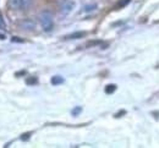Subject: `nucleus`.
<instances>
[{
	"label": "nucleus",
	"instance_id": "f257e3e1",
	"mask_svg": "<svg viewBox=\"0 0 159 148\" xmlns=\"http://www.w3.org/2000/svg\"><path fill=\"white\" fill-rule=\"evenodd\" d=\"M39 20H40V25H42L43 31H45V32H50V31L53 29V27H54V22H53V16H52L50 12L44 11L43 14H40Z\"/></svg>",
	"mask_w": 159,
	"mask_h": 148
},
{
	"label": "nucleus",
	"instance_id": "f03ea898",
	"mask_svg": "<svg viewBox=\"0 0 159 148\" xmlns=\"http://www.w3.org/2000/svg\"><path fill=\"white\" fill-rule=\"evenodd\" d=\"M75 7V2L74 1H65V4L60 7V14L62 16H67Z\"/></svg>",
	"mask_w": 159,
	"mask_h": 148
},
{
	"label": "nucleus",
	"instance_id": "7ed1b4c3",
	"mask_svg": "<svg viewBox=\"0 0 159 148\" xmlns=\"http://www.w3.org/2000/svg\"><path fill=\"white\" fill-rule=\"evenodd\" d=\"M19 26H20L22 29H27V31H31V29H33L34 27H36V23L34 21H32V20H23V21H21L19 23Z\"/></svg>",
	"mask_w": 159,
	"mask_h": 148
},
{
	"label": "nucleus",
	"instance_id": "20e7f679",
	"mask_svg": "<svg viewBox=\"0 0 159 148\" xmlns=\"http://www.w3.org/2000/svg\"><path fill=\"white\" fill-rule=\"evenodd\" d=\"M84 36H86V32H75V33L65 36L64 39H79V38H83Z\"/></svg>",
	"mask_w": 159,
	"mask_h": 148
},
{
	"label": "nucleus",
	"instance_id": "39448f33",
	"mask_svg": "<svg viewBox=\"0 0 159 148\" xmlns=\"http://www.w3.org/2000/svg\"><path fill=\"white\" fill-rule=\"evenodd\" d=\"M33 0H20V9L22 10H28L32 5Z\"/></svg>",
	"mask_w": 159,
	"mask_h": 148
},
{
	"label": "nucleus",
	"instance_id": "423d86ee",
	"mask_svg": "<svg viewBox=\"0 0 159 148\" xmlns=\"http://www.w3.org/2000/svg\"><path fill=\"white\" fill-rule=\"evenodd\" d=\"M62 82H64V78H62L61 76H54V77L52 78V85H54V86L61 85Z\"/></svg>",
	"mask_w": 159,
	"mask_h": 148
},
{
	"label": "nucleus",
	"instance_id": "0eeeda50",
	"mask_svg": "<svg viewBox=\"0 0 159 148\" xmlns=\"http://www.w3.org/2000/svg\"><path fill=\"white\" fill-rule=\"evenodd\" d=\"M115 89H116V86L115 85H108L105 87V93L107 94H111V93L115 92Z\"/></svg>",
	"mask_w": 159,
	"mask_h": 148
},
{
	"label": "nucleus",
	"instance_id": "6e6552de",
	"mask_svg": "<svg viewBox=\"0 0 159 148\" xmlns=\"http://www.w3.org/2000/svg\"><path fill=\"white\" fill-rule=\"evenodd\" d=\"M9 5H10V7L15 9V7L20 6V0H9Z\"/></svg>",
	"mask_w": 159,
	"mask_h": 148
},
{
	"label": "nucleus",
	"instance_id": "1a4fd4ad",
	"mask_svg": "<svg viewBox=\"0 0 159 148\" xmlns=\"http://www.w3.org/2000/svg\"><path fill=\"white\" fill-rule=\"evenodd\" d=\"M37 82H38V80H37L36 77H30V78H27V81H26L27 85H36Z\"/></svg>",
	"mask_w": 159,
	"mask_h": 148
},
{
	"label": "nucleus",
	"instance_id": "9d476101",
	"mask_svg": "<svg viewBox=\"0 0 159 148\" xmlns=\"http://www.w3.org/2000/svg\"><path fill=\"white\" fill-rule=\"evenodd\" d=\"M130 1H131V0H120L119 2H118V5H116V7H124V6H126Z\"/></svg>",
	"mask_w": 159,
	"mask_h": 148
},
{
	"label": "nucleus",
	"instance_id": "9b49d317",
	"mask_svg": "<svg viewBox=\"0 0 159 148\" xmlns=\"http://www.w3.org/2000/svg\"><path fill=\"white\" fill-rule=\"evenodd\" d=\"M81 111H82V106H76V108H75V109L71 111V114H72L74 116H77Z\"/></svg>",
	"mask_w": 159,
	"mask_h": 148
},
{
	"label": "nucleus",
	"instance_id": "f8f14e48",
	"mask_svg": "<svg viewBox=\"0 0 159 148\" xmlns=\"http://www.w3.org/2000/svg\"><path fill=\"white\" fill-rule=\"evenodd\" d=\"M5 28H6V22L4 20L2 15L0 14V29H5Z\"/></svg>",
	"mask_w": 159,
	"mask_h": 148
},
{
	"label": "nucleus",
	"instance_id": "ddd939ff",
	"mask_svg": "<svg viewBox=\"0 0 159 148\" xmlns=\"http://www.w3.org/2000/svg\"><path fill=\"white\" fill-rule=\"evenodd\" d=\"M100 41H91V42H88L87 44H86V47L87 48H89V47H94V45H98V44H100Z\"/></svg>",
	"mask_w": 159,
	"mask_h": 148
},
{
	"label": "nucleus",
	"instance_id": "4468645a",
	"mask_svg": "<svg viewBox=\"0 0 159 148\" xmlns=\"http://www.w3.org/2000/svg\"><path fill=\"white\" fill-rule=\"evenodd\" d=\"M94 9H96V5H88V6L84 7V11H86V12H89V11H92V10H94Z\"/></svg>",
	"mask_w": 159,
	"mask_h": 148
},
{
	"label": "nucleus",
	"instance_id": "2eb2a0df",
	"mask_svg": "<svg viewBox=\"0 0 159 148\" xmlns=\"http://www.w3.org/2000/svg\"><path fill=\"white\" fill-rule=\"evenodd\" d=\"M12 42H17V43H23L25 41L23 39H20L19 37H12V39H11Z\"/></svg>",
	"mask_w": 159,
	"mask_h": 148
},
{
	"label": "nucleus",
	"instance_id": "dca6fc26",
	"mask_svg": "<svg viewBox=\"0 0 159 148\" xmlns=\"http://www.w3.org/2000/svg\"><path fill=\"white\" fill-rule=\"evenodd\" d=\"M30 135H31V132H28V133H25V135H22V137H21V140H23V141H26V140H28V138H30Z\"/></svg>",
	"mask_w": 159,
	"mask_h": 148
},
{
	"label": "nucleus",
	"instance_id": "f3484780",
	"mask_svg": "<svg viewBox=\"0 0 159 148\" xmlns=\"http://www.w3.org/2000/svg\"><path fill=\"white\" fill-rule=\"evenodd\" d=\"M121 114H125V110H121V111H120V113H118L115 116H116V118H120V115H121Z\"/></svg>",
	"mask_w": 159,
	"mask_h": 148
},
{
	"label": "nucleus",
	"instance_id": "a211bd4d",
	"mask_svg": "<svg viewBox=\"0 0 159 148\" xmlns=\"http://www.w3.org/2000/svg\"><path fill=\"white\" fill-rule=\"evenodd\" d=\"M0 39L2 41V39H5V34H2V33H0Z\"/></svg>",
	"mask_w": 159,
	"mask_h": 148
}]
</instances>
